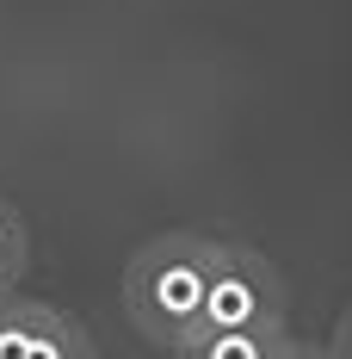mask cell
Segmentation results:
<instances>
[{
    "mask_svg": "<svg viewBox=\"0 0 352 359\" xmlns=\"http://www.w3.org/2000/svg\"><path fill=\"white\" fill-rule=\"evenodd\" d=\"M284 328H229V334H198L185 341L174 359H279L284 353Z\"/></svg>",
    "mask_w": 352,
    "mask_h": 359,
    "instance_id": "cell-4",
    "label": "cell"
},
{
    "mask_svg": "<svg viewBox=\"0 0 352 359\" xmlns=\"http://www.w3.org/2000/svg\"><path fill=\"white\" fill-rule=\"evenodd\" d=\"M211 273H216V242L211 236L174 229V236L142 242L130 254V266H124V310H130L142 341L174 347V353L185 341H198Z\"/></svg>",
    "mask_w": 352,
    "mask_h": 359,
    "instance_id": "cell-1",
    "label": "cell"
},
{
    "mask_svg": "<svg viewBox=\"0 0 352 359\" xmlns=\"http://www.w3.org/2000/svg\"><path fill=\"white\" fill-rule=\"evenodd\" d=\"M334 359H352V310L340 316V328H334V347H328Z\"/></svg>",
    "mask_w": 352,
    "mask_h": 359,
    "instance_id": "cell-7",
    "label": "cell"
},
{
    "mask_svg": "<svg viewBox=\"0 0 352 359\" xmlns=\"http://www.w3.org/2000/svg\"><path fill=\"white\" fill-rule=\"evenodd\" d=\"M0 359H93L87 328L37 297H0Z\"/></svg>",
    "mask_w": 352,
    "mask_h": 359,
    "instance_id": "cell-3",
    "label": "cell"
},
{
    "mask_svg": "<svg viewBox=\"0 0 352 359\" xmlns=\"http://www.w3.org/2000/svg\"><path fill=\"white\" fill-rule=\"evenodd\" d=\"M279 359H334V353H328V347H316V341H284Z\"/></svg>",
    "mask_w": 352,
    "mask_h": 359,
    "instance_id": "cell-6",
    "label": "cell"
},
{
    "mask_svg": "<svg viewBox=\"0 0 352 359\" xmlns=\"http://www.w3.org/2000/svg\"><path fill=\"white\" fill-rule=\"evenodd\" d=\"M19 273H25V223H19V211L0 198V297L19 291Z\"/></svg>",
    "mask_w": 352,
    "mask_h": 359,
    "instance_id": "cell-5",
    "label": "cell"
},
{
    "mask_svg": "<svg viewBox=\"0 0 352 359\" xmlns=\"http://www.w3.org/2000/svg\"><path fill=\"white\" fill-rule=\"evenodd\" d=\"M229 328H284V279L260 248L216 242V273L204 291V323L198 334H229Z\"/></svg>",
    "mask_w": 352,
    "mask_h": 359,
    "instance_id": "cell-2",
    "label": "cell"
}]
</instances>
